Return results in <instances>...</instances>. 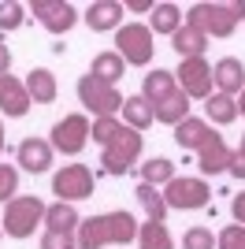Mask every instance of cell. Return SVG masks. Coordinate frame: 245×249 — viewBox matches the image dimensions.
<instances>
[{
  "instance_id": "cell-1",
  "label": "cell",
  "mask_w": 245,
  "mask_h": 249,
  "mask_svg": "<svg viewBox=\"0 0 245 249\" xmlns=\"http://www.w3.org/2000/svg\"><path fill=\"white\" fill-rule=\"evenodd\" d=\"M138 219L130 212H101V216L82 219L78 227V249H104V246H126V242H138Z\"/></svg>"
},
{
  "instance_id": "cell-2",
  "label": "cell",
  "mask_w": 245,
  "mask_h": 249,
  "mask_svg": "<svg viewBox=\"0 0 245 249\" xmlns=\"http://www.w3.org/2000/svg\"><path fill=\"white\" fill-rule=\"evenodd\" d=\"M45 201L34 197V194H22V197H11L8 205H4V219H0V227H4V234H11V238H30L34 231L45 223Z\"/></svg>"
},
{
  "instance_id": "cell-3",
  "label": "cell",
  "mask_w": 245,
  "mask_h": 249,
  "mask_svg": "<svg viewBox=\"0 0 245 249\" xmlns=\"http://www.w3.org/2000/svg\"><path fill=\"white\" fill-rule=\"evenodd\" d=\"M115 52L122 56V63H130V67H149L153 63V30L145 26V22H122L119 30H115Z\"/></svg>"
},
{
  "instance_id": "cell-4",
  "label": "cell",
  "mask_w": 245,
  "mask_h": 249,
  "mask_svg": "<svg viewBox=\"0 0 245 249\" xmlns=\"http://www.w3.org/2000/svg\"><path fill=\"white\" fill-rule=\"evenodd\" d=\"M186 26H193V30H201L208 41L212 37H230L238 26L234 11H230V4H193V8L186 11Z\"/></svg>"
},
{
  "instance_id": "cell-5",
  "label": "cell",
  "mask_w": 245,
  "mask_h": 249,
  "mask_svg": "<svg viewBox=\"0 0 245 249\" xmlns=\"http://www.w3.org/2000/svg\"><path fill=\"white\" fill-rule=\"evenodd\" d=\"M141 149H145V138L138 134V130H130V126H122L119 138H115L112 145H104V153H101L104 171H108V175H126L130 167H138Z\"/></svg>"
},
{
  "instance_id": "cell-6",
  "label": "cell",
  "mask_w": 245,
  "mask_h": 249,
  "mask_svg": "<svg viewBox=\"0 0 245 249\" xmlns=\"http://www.w3.org/2000/svg\"><path fill=\"white\" fill-rule=\"evenodd\" d=\"M93 190H97V175H93L86 164H63L60 171L52 175V194L60 201H67V205L93 197Z\"/></svg>"
},
{
  "instance_id": "cell-7",
  "label": "cell",
  "mask_w": 245,
  "mask_h": 249,
  "mask_svg": "<svg viewBox=\"0 0 245 249\" xmlns=\"http://www.w3.org/2000/svg\"><path fill=\"white\" fill-rule=\"evenodd\" d=\"M163 201L167 208H182V212H197V208L212 205V186L204 178H190V175H175L167 186H163Z\"/></svg>"
},
{
  "instance_id": "cell-8",
  "label": "cell",
  "mask_w": 245,
  "mask_h": 249,
  "mask_svg": "<svg viewBox=\"0 0 245 249\" xmlns=\"http://www.w3.org/2000/svg\"><path fill=\"white\" fill-rule=\"evenodd\" d=\"M49 145L56 149V153H63V156H78L82 149L89 145V119H86L82 112L63 115L60 123L52 126V134H49Z\"/></svg>"
},
{
  "instance_id": "cell-9",
  "label": "cell",
  "mask_w": 245,
  "mask_h": 249,
  "mask_svg": "<svg viewBox=\"0 0 245 249\" xmlns=\"http://www.w3.org/2000/svg\"><path fill=\"white\" fill-rule=\"evenodd\" d=\"M78 101L86 104V108H89L97 119H101V115H119V112H122V101H126V97H122L115 86L97 82L93 74H82V78H78Z\"/></svg>"
},
{
  "instance_id": "cell-10",
  "label": "cell",
  "mask_w": 245,
  "mask_h": 249,
  "mask_svg": "<svg viewBox=\"0 0 245 249\" xmlns=\"http://www.w3.org/2000/svg\"><path fill=\"white\" fill-rule=\"evenodd\" d=\"M175 82L190 101H208L212 97V63L204 56H193V60H182L178 71H175Z\"/></svg>"
},
{
  "instance_id": "cell-11",
  "label": "cell",
  "mask_w": 245,
  "mask_h": 249,
  "mask_svg": "<svg viewBox=\"0 0 245 249\" xmlns=\"http://www.w3.org/2000/svg\"><path fill=\"white\" fill-rule=\"evenodd\" d=\"M30 15H34V19H37L49 34H56V37H60V34H67L74 22H78V8H74V4H67V0H34V4H30Z\"/></svg>"
},
{
  "instance_id": "cell-12",
  "label": "cell",
  "mask_w": 245,
  "mask_h": 249,
  "mask_svg": "<svg viewBox=\"0 0 245 249\" xmlns=\"http://www.w3.org/2000/svg\"><path fill=\"white\" fill-rule=\"evenodd\" d=\"M52 153H56V149H52L45 138H22L19 149H15V164H19L22 171H30V175H45L52 167Z\"/></svg>"
},
{
  "instance_id": "cell-13",
  "label": "cell",
  "mask_w": 245,
  "mask_h": 249,
  "mask_svg": "<svg viewBox=\"0 0 245 249\" xmlns=\"http://www.w3.org/2000/svg\"><path fill=\"white\" fill-rule=\"evenodd\" d=\"M212 86L223 97H238L245 89V63L238 56H223L212 63Z\"/></svg>"
},
{
  "instance_id": "cell-14",
  "label": "cell",
  "mask_w": 245,
  "mask_h": 249,
  "mask_svg": "<svg viewBox=\"0 0 245 249\" xmlns=\"http://www.w3.org/2000/svg\"><path fill=\"white\" fill-rule=\"evenodd\" d=\"M30 93H26V86H22V78H15V74H4L0 78V112L8 115V119H22V115L30 112Z\"/></svg>"
},
{
  "instance_id": "cell-15",
  "label": "cell",
  "mask_w": 245,
  "mask_h": 249,
  "mask_svg": "<svg viewBox=\"0 0 245 249\" xmlns=\"http://www.w3.org/2000/svg\"><path fill=\"white\" fill-rule=\"evenodd\" d=\"M122 4H115V0H93L89 8L82 11V19H86V26H89L93 34H108V30H119L122 26Z\"/></svg>"
},
{
  "instance_id": "cell-16",
  "label": "cell",
  "mask_w": 245,
  "mask_h": 249,
  "mask_svg": "<svg viewBox=\"0 0 245 249\" xmlns=\"http://www.w3.org/2000/svg\"><path fill=\"white\" fill-rule=\"evenodd\" d=\"M230 153H234V149H227L223 134H215L208 145L197 149V167H201V175H223L227 167H230Z\"/></svg>"
},
{
  "instance_id": "cell-17",
  "label": "cell",
  "mask_w": 245,
  "mask_h": 249,
  "mask_svg": "<svg viewBox=\"0 0 245 249\" xmlns=\"http://www.w3.org/2000/svg\"><path fill=\"white\" fill-rule=\"evenodd\" d=\"M178 89V82H175V71H167V67H153V71L141 78V97L149 104H160V101H167V97Z\"/></svg>"
},
{
  "instance_id": "cell-18",
  "label": "cell",
  "mask_w": 245,
  "mask_h": 249,
  "mask_svg": "<svg viewBox=\"0 0 245 249\" xmlns=\"http://www.w3.org/2000/svg\"><path fill=\"white\" fill-rule=\"evenodd\" d=\"M215 138V130H212V123H208V119H193V115H190V119H182V123L175 126V142H178V149H201V145H208V142H212Z\"/></svg>"
},
{
  "instance_id": "cell-19",
  "label": "cell",
  "mask_w": 245,
  "mask_h": 249,
  "mask_svg": "<svg viewBox=\"0 0 245 249\" xmlns=\"http://www.w3.org/2000/svg\"><path fill=\"white\" fill-rule=\"evenodd\" d=\"M22 86H26V93H30L34 104H52V101H56V93H60L56 74H52L49 67H34V71L22 78Z\"/></svg>"
},
{
  "instance_id": "cell-20",
  "label": "cell",
  "mask_w": 245,
  "mask_h": 249,
  "mask_svg": "<svg viewBox=\"0 0 245 249\" xmlns=\"http://www.w3.org/2000/svg\"><path fill=\"white\" fill-rule=\"evenodd\" d=\"M82 216L78 208L67 205V201H56V205L45 208V231H60V234H78Z\"/></svg>"
},
{
  "instance_id": "cell-21",
  "label": "cell",
  "mask_w": 245,
  "mask_h": 249,
  "mask_svg": "<svg viewBox=\"0 0 245 249\" xmlns=\"http://www.w3.org/2000/svg\"><path fill=\"white\" fill-rule=\"evenodd\" d=\"M171 49L178 52V60H193V56H204V49H208V37H204L201 30H193V26H178V30L171 34Z\"/></svg>"
},
{
  "instance_id": "cell-22",
  "label": "cell",
  "mask_w": 245,
  "mask_h": 249,
  "mask_svg": "<svg viewBox=\"0 0 245 249\" xmlns=\"http://www.w3.org/2000/svg\"><path fill=\"white\" fill-rule=\"evenodd\" d=\"M156 119H153V104L145 101L141 93H134V97H126L122 101V126H130V130H149Z\"/></svg>"
},
{
  "instance_id": "cell-23",
  "label": "cell",
  "mask_w": 245,
  "mask_h": 249,
  "mask_svg": "<svg viewBox=\"0 0 245 249\" xmlns=\"http://www.w3.org/2000/svg\"><path fill=\"white\" fill-rule=\"evenodd\" d=\"M153 119L156 123H167V126H178L182 119H190V97H186L182 89H175L167 101H160L153 108Z\"/></svg>"
},
{
  "instance_id": "cell-24",
  "label": "cell",
  "mask_w": 245,
  "mask_h": 249,
  "mask_svg": "<svg viewBox=\"0 0 245 249\" xmlns=\"http://www.w3.org/2000/svg\"><path fill=\"white\" fill-rule=\"evenodd\" d=\"M89 74L97 78V82H104V86H115L122 74H126V63H122L119 52H101V56H93Z\"/></svg>"
},
{
  "instance_id": "cell-25",
  "label": "cell",
  "mask_w": 245,
  "mask_h": 249,
  "mask_svg": "<svg viewBox=\"0 0 245 249\" xmlns=\"http://www.w3.org/2000/svg\"><path fill=\"white\" fill-rule=\"evenodd\" d=\"M182 22H186V19H182V8H178V4H167V0H163V4H153V26H149V30H153V37H156V34L171 37Z\"/></svg>"
},
{
  "instance_id": "cell-26",
  "label": "cell",
  "mask_w": 245,
  "mask_h": 249,
  "mask_svg": "<svg viewBox=\"0 0 245 249\" xmlns=\"http://www.w3.org/2000/svg\"><path fill=\"white\" fill-rule=\"evenodd\" d=\"M134 197H138V205L145 208V216L153 219V223H163V216H167V201H163V190H160V186H149V182H138V190H134Z\"/></svg>"
},
{
  "instance_id": "cell-27",
  "label": "cell",
  "mask_w": 245,
  "mask_h": 249,
  "mask_svg": "<svg viewBox=\"0 0 245 249\" xmlns=\"http://www.w3.org/2000/svg\"><path fill=\"white\" fill-rule=\"evenodd\" d=\"M204 115H208V123H215V126H230L238 119V104H234V97L212 93L204 101Z\"/></svg>"
},
{
  "instance_id": "cell-28",
  "label": "cell",
  "mask_w": 245,
  "mask_h": 249,
  "mask_svg": "<svg viewBox=\"0 0 245 249\" xmlns=\"http://www.w3.org/2000/svg\"><path fill=\"white\" fill-rule=\"evenodd\" d=\"M138 249H175V238L163 223L145 219L141 227H138Z\"/></svg>"
},
{
  "instance_id": "cell-29",
  "label": "cell",
  "mask_w": 245,
  "mask_h": 249,
  "mask_svg": "<svg viewBox=\"0 0 245 249\" xmlns=\"http://www.w3.org/2000/svg\"><path fill=\"white\" fill-rule=\"evenodd\" d=\"M138 175H141V182H149V186H167L175 178V164L167 156H153V160L138 164Z\"/></svg>"
},
{
  "instance_id": "cell-30",
  "label": "cell",
  "mask_w": 245,
  "mask_h": 249,
  "mask_svg": "<svg viewBox=\"0 0 245 249\" xmlns=\"http://www.w3.org/2000/svg\"><path fill=\"white\" fill-rule=\"evenodd\" d=\"M122 123L115 119V115H101V119H93L89 123V138L97 142V145H112L115 138H119Z\"/></svg>"
},
{
  "instance_id": "cell-31",
  "label": "cell",
  "mask_w": 245,
  "mask_h": 249,
  "mask_svg": "<svg viewBox=\"0 0 245 249\" xmlns=\"http://www.w3.org/2000/svg\"><path fill=\"white\" fill-rule=\"evenodd\" d=\"M22 22H26V8L19 0H0V30L11 34V30H19Z\"/></svg>"
},
{
  "instance_id": "cell-32",
  "label": "cell",
  "mask_w": 245,
  "mask_h": 249,
  "mask_svg": "<svg viewBox=\"0 0 245 249\" xmlns=\"http://www.w3.org/2000/svg\"><path fill=\"white\" fill-rule=\"evenodd\" d=\"M11 197H19V167L0 164V205H8Z\"/></svg>"
},
{
  "instance_id": "cell-33",
  "label": "cell",
  "mask_w": 245,
  "mask_h": 249,
  "mask_svg": "<svg viewBox=\"0 0 245 249\" xmlns=\"http://www.w3.org/2000/svg\"><path fill=\"white\" fill-rule=\"evenodd\" d=\"M215 249H245V227L242 223H227L215 234Z\"/></svg>"
},
{
  "instance_id": "cell-34",
  "label": "cell",
  "mask_w": 245,
  "mask_h": 249,
  "mask_svg": "<svg viewBox=\"0 0 245 249\" xmlns=\"http://www.w3.org/2000/svg\"><path fill=\"white\" fill-rule=\"evenodd\" d=\"M182 249H215V234L208 227H190L182 234Z\"/></svg>"
},
{
  "instance_id": "cell-35",
  "label": "cell",
  "mask_w": 245,
  "mask_h": 249,
  "mask_svg": "<svg viewBox=\"0 0 245 249\" xmlns=\"http://www.w3.org/2000/svg\"><path fill=\"white\" fill-rule=\"evenodd\" d=\"M41 249H78L74 234H60V231H45L41 234Z\"/></svg>"
},
{
  "instance_id": "cell-36",
  "label": "cell",
  "mask_w": 245,
  "mask_h": 249,
  "mask_svg": "<svg viewBox=\"0 0 245 249\" xmlns=\"http://www.w3.org/2000/svg\"><path fill=\"white\" fill-rule=\"evenodd\" d=\"M230 212H234V223H242V227H245V190H242V194H234Z\"/></svg>"
},
{
  "instance_id": "cell-37",
  "label": "cell",
  "mask_w": 245,
  "mask_h": 249,
  "mask_svg": "<svg viewBox=\"0 0 245 249\" xmlns=\"http://www.w3.org/2000/svg\"><path fill=\"white\" fill-rule=\"evenodd\" d=\"M227 171H230V175H234V178H245V156L238 153V149H234V153H230V167H227Z\"/></svg>"
},
{
  "instance_id": "cell-38",
  "label": "cell",
  "mask_w": 245,
  "mask_h": 249,
  "mask_svg": "<svg viewBox=\"0 0 245 249\" xmlns=\"http://www.w3.org/2000/svg\"><path fill=\"white\" fill-rule=\"evenodd\" d=\"M8 71H11V52H8V45L0 41V78H4Z\"/></svg>"
},
{
  "instance_id": "cell-39",
  "label": "cell",
  "mask_w": 245,
  "mask_h": 249,
  "mask_svg": "<svg viewBox=\"0 0 245 249\" xmlns=\"http://www.w3.org/2000/svg\"><path fill=\"white\" fill-rule=\"evenodd\" d=\"M126 8H130V11H153V0H130Z\"/></svg>"
},
{
  "instance_id": "cell-40",
  "label": "cell",
  "mask_w": 245,
  "mask_h": 249,
  "mask_svg": "<svg viewBox=\"0 0 245 249\" xmlns=\"http://www.w3.org/2000/svg\"><path fill=\"white\" fill-rule=\"evenodd\" d=\"M230 11H234V19L242 22L245 19V0H230Z\"/></svg>"
},
{
  "instance_id": "cell-41",
  "label": "cell",
  "mask_w": 245,
  "mask_h": 249,
  "mask_svg": "<svg viewBox=\"0 0 245 249\" xmlns=\"http://www.w3.org/2000/svg\"><path fill=\"white\" fill-rule=\"evenodd\" d=\"M234 104H238V112H242V115H245V89H242V93H238V97H234Z\"/></svg>"
},
{
  "instance_id": "cell-42",
  "label": "cell",
  "mask_w": 245,
  "mask_h": 249,
  "mask_svg": "<svg viewBox=\"0 0 245 249\" xmlns=\"http://www.w3.org/2000/svg\"><path fill=\"white\" fill-rule=\"evenodd\" d=\"M0 153H4V123H0Z\"/></svg>"
},
{
  "instance_id": "cell-43",
  "label": "cell",
  "mask_w": 245,
  "mask_h": 249,
  "mask_svg": "<svg viewBox=\"0 0 245 249\" xmlns=\"http://www.w3.org/2000/svg\"><path fill=\"white\" fill-rule=\"evenodd\" d=\"M238 153H242V156H245V134H242V145H238Z\"/></svg>"
},
{
  "instance_id": "cell-44",
  "label": "cell",
  "mask_w": 245,
  "mask_h": 249,
  "mask_svg": "<svg viewBox=\"0 0 245 249\" xmlns=\"http://www.w3.org/2000/svg\"><path fill=\"white\" fill-rule=\"evenodd\" d=\"M0 238H4V227H0Z\"/></svg>"
}]
</instances>
